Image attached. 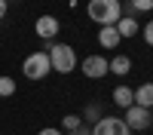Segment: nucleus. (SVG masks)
Here are the masks:
<instances>
[{
    "label": "nucleus",
    "mask_w": 153,
    "mask_h": 135,
    "mask_svg": "<svg viewBox=\"0 0 153 135\" xmlns=\"http://www.w3.org/2000/svg\"><path fill=\"white\" fill-rule=\"evenodd\" d=\"M86 12H89V19H92L95 25H117L123 19V3L120 0H89L86 3Z\"/></svg>",
    "instance_id": "f257e3e1"
},
{
    "label": "nucleus",
    "mask_w": 153,
    "mask_h": 135,
    "mask_svg": "<svg viewBox=\"0 0 153 135\" xmlns=\"http://www.w3.org/2000/svg\"><path fill=\"white\" fill-rule=\"evenodd\" d=\"M46 52H49V65H52L55 74H65V77H68V74L76 71V65H80V58H76L71 43H49Z\"/></svg>",
    "instance_id": "f03ea898"
},
{
    "label": "nucleus",
    "mask_w": 153,
    "mask_h": 135,
    "mask_svg": "<svg viewBox=\"0 0 153 135\" xmlns=\"http://www.w3.org/2000/svg\"><path fill=\"white\" fill-rule=\"evenodd\" d=\"M49 71H52V65H49V52H46V49L28 52V55H25V61H22V74H25L28 80H34V83L46 80Z\"/></svg>",
    "instance_id": "7ed1b4c3"
},
{
    "label": "nucleus",
    "mask_w": 153,
    "mask_h": 135,
    "mask_svg": "<svg viewBox=\"0 0 153 135\" xmlns=\"http://www.w3.org/2000/svg\"><path fill=\"white\" fill-rule=\"evenodd\" d=\"M123 120H126V126H129L132 132H147V129L153 126V110H150V107L132 104V107L123 110Z\"/></svg>",
    "instance_id": "20e7f679"
},
{
    "label": "nucleus",
    "mask_w": 153,
    "mask_h": 135,
    "mask_svg": "<svg viewBox=\"0 0 153 135\" xmlns=\"http://www.w3.org/2000/svg\"><path fill=\"white\" fill-rule=\"evenodd\" d=\"M76 68H80L89 80H104L107 74H110V71H107V58H104V55H98V52L80 58V65H76Z\"/></svg>",
    "instance_id": "39448f33"
},
{
    "label": "nucleus",
    "mask_w": 153,
    "mask_h": 135,
    "mask_svg": "<svg viewBox=\"0 0 153 135\" xmlns=\"http://www.w3.org/2000/svg\"><path fill=\"white\" fill-rule=\"evenodd\" d=\"M92 135H132V129L126 126L123 117H101L92 126Z\"/></svg>",
    "instance_id": "423d86ee"
},
{
    "label": "nucleus",
    "mask_w": 153,
    "mask_h": 135,
    "mask_svg": "<svg viewBox=\"0 0 153 135\" xmlns=\"http://www.w3.org/2000/svg\"><path fill=\"white\" fill-rule=\"evenodd\" d=\"M58 31H61V25H58V19H55V16H40V19L34 22V34L40 37L43 43H52Z\"/></svg>",
    "instance_id": "0eeeda50"
},
{
    "label": "nucleus",
    "mask_w": 153,
    "mask_h": 135,
    "mask_svg": "<svg viewBox=\"0 0 153 135\" xmlns=\"http://www.w3.org/2000/svg\"><path fill=\"white\" fill-rule=\"evenodd\" d=\"M107 71L113 74V77H129V74H132V58L117 52L113 58H107Z\"/></svg>",
    "instance_id": "6e6552de"
},
{
    "label": "nucleus",
    "mask_w": 153,
    "mask_h": 135,
    "mask_svg": "<svg viewBox=\"0 0 153 135\" xmlns=\"http://www.w3.org/2000/svg\"><path fill=\"white\" fill-rule=\"evenodd\" d=\"M120 43H123V37L117 34L113 25H104V28L98 31V46H101V49H117Z\"/></svg>",
    "instance_id": "1a4fd4ad"
},
{
    "label": "nucleus",
    "mask_w": 153,
    "mask_h": 135,
    "mask_svg": "<svg viewBox=\"0 0 153 135\" xmlns=\"http://www.w3.org/2000/svg\"><path fill=\"white\" fill-rule=\"evenodd\" d=\"M113 28H117V34L123 37V40H129V37H138V34H141V25H138V19H132V16H123L117 25H113Z\"/></svg>",
    "instance_id": "9d476101"
},
{
    "label": "nucleus",
    "mask_w": 153,
    "mask_h": 135,
    "mask_svg": "<svg viewBox=\"0 0 153 135\" xmlns=\"http://www.w3.org/2000/svg\"><path fill=\"white\" fill-rule=\"evenodd\" d=\"M132 98L138 107H150L153 110V83H141L138 89H132Z\"/></svg>",
    "instance_id": "9b49d317"
},
{
    "label": "nucleus",
    "mask_w": 153,
    "mask_h": 135,
    "mask_svg": "<svg viewBox=\"0 0 153 135\" xmlns=\"http://www.w3.org/2000/svg\"><path fill=\"white\" fill-rule=\"evenodd\" d=\"M144 12H153V0H129L123 6V16H132V19L144 16Z\"/></svg>",
    "instance_id": "f8f14e48"
},
{
    "label": "nucleus",
    "mask_w": 153,
    "mask_h": 135,
    "mask_svg": "<svg viewBox=\"0 0 153 135\" xmlns=\"http://www.w3.org/2000/svg\"><path fill=\"white\" fill-rule=\"evenodd\" d=\"M113 104L123 107V110L135 104V98H132V89H129V86H117V89H113Z\"/></svg>",
    "instance_id": "ddd939ff"
},
{
    "label": "nucleus",
    "mask_w": 153,
    "mask_h": 135,
    "mask_svg": "<svg viewBox=\"0 0 153 135\" xmlns=\"http://www.w3.org/2000/svg\"><path fill=\"white\" fill-rule=\"evenodd\" d=\"M101 117H104V110H101V104H98V101L86 104V107H83V114H80V120H83V123H92V126H95Z\"/></svg>",
    "instance_id": "4468645a"
},
{
    "label": "nucleus",
    "mask_w": 153,
    "mask_h": 135,
    "mask_svg": "<svg viewBox=\"0 0 153 135\" xmlns=\"http://www.w3.org/2000/svg\"><path fill=\"white\" fill-rule=\"evenodd\" d=\"M16 89H19V83L9 77V74H3V77H0V98H12L16 95Z\"/></svg>",
    "instance_id": "2eb2a0df"
},
{
    "label": "nucleus",
    "mask_w": 153,
    "mask_h": 135,
    "mask_svg": "<svg viewBox=\"0 0 153 135\" xmlns=\"http://www.w3.org/2000/svg\"><path fill=\"white\" fill-rule=\"evenodd\" d=\"M80 126H83L80 114H65V117H61V132H74V129H80Z\"/></svg>",
    "instance_id": "dca6fc26"
},
{
    "label": "nucleus",
    "mask_w": 153,
    "mask_h": 135,
    "mask_svg": "<svg viewBox=\"0 0 153 135\" xmlns=\"http://www.w3.org/2000/svg\"><path fill=\"white\" fill-rule=\"evenodd\" d=\"M141 37H144V43H147V46H153V19L141 28Z\"/></svg>",
    "instance_id": "f3484780"
},
{
    "label": "nucleus",
    "mask_w": 153,
    "mask_h": 135,
    "mask_svg": "<svg viewBox=\"0 0 153 135\" xmlns=\"http://www.w3.org/2000/svg\"><path fill=\"white\" fill-rule=\"evenodd\" d=\"M37 135H65V132H61V129H55V126H46V129H40Z\"/></svg>",
    "instance_id": "a211bd4d"
},
{
    "label": "nucleus",
    "mask_w": 153,
    "mask_h": 135,
    "mask_svg": "<svg viewBox=\"0 0 153 135\" xmlns=\"http://www.w3.org/2000/svg\"><path fill=\"white\" fill-rule=\"evenodd\" d=\"M68 135H92V126H80V129H74V132H68Z\"/></svg>",
    "instance_id": "6ab92c4d"
},
{
    "label": "nucleus",
    "mask_w": 153,
    "mask_h": 135,
    "mask_svg": "<svg viewBox=\"0 0 153 135\" xmlns=\"http://www.w3.org/2000/svg\"><path fill=\"white\" fill-rule=\"evenodd\" d=\"M6 9H9V3H6V0H0V22L6 19Z\"/></svg>",
    "instance_id": "aec40b11"
},
{
    "label": "nucleus",
    "mask_w": 153,
    "mask_h": 135,
    "mask_svg": "<svg viewBox=\"0 0 153 135\" xmlns=\"http://www.w3.org/2000/svg\"><path fill=\"white\" fill-rule=\"evenodd\" d=\"M120 3H123V6H126V3H129V0H120Z\"/></svg>",
    "instance_id": "412c9836"
},
{
    "label": "nucleus",
    "mask_w": 153,
    "mask_h": 135,
    "mask_svg": "<svg viewBox=\"0 0 153 135\" xmlns=\"http://www.w3.org/2000/svg\"><path fill=\"white\" fill-rule=\"evenodd\" d=\"M6 3H16V0H6Z\"/></svg>",
    "instance_id": "4be33fe9"
}]
</instances>
